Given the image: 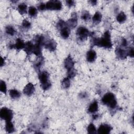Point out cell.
Instances as JSON below:
<instances>
[{
    "label": "cell",
    "instance_id": "1",
    "mask_svg": "<svg viewBox=\"0 0 134 134\" xmlns=\"http://www.w3.org/2000/svg\"><path fill=\"white\" fill-rule=\"evenodd\" d=\"M92 46H96L100 47H104L106 49H110L113 44L111 41L110 34L109 31L104 32L103 37L100 38L92 37L91 41Z\"/></svg>",
    "mask_w": 134,
    "mask_h": 134
},
{
    "label": "cell",
    "instance_id": "2",
    "mask_svg": "<svg viewBox=\"0 0 134 134\" xmlns=\"http://www.w3.org/2000/svg\"><path fill=\"white\" fill-rule=\"evenodd\" d=\"M102 102L103 104L106 105L111 109L116 107L117 102L115 95L110 92L106 93L102 98Z\"/></svg>",
    "mask_w": 134,
    "mask_h": 134
},
{
    "label": "cell",
    "instance_id": "3",
    "mask_svg": "<svg viewBox=\"0 0 134 134\" xmlns=\"http://www.w3.org/2000/svg\"><path fill=\"white\" fill-rule=\"evenodd\" d=\"M1 118L6 121H11L13 117V113L12 110L6 107H3L0 110Z\"/></svg>",
    "mask_w": 134,
    "mask_h": 134
},
{
    "label": "cell",
    "instance_id": "4",
    "mask_svg": "<svg viewBox=\"0 0 134 134\" xmlns=\"http://www.w3.org/2000/svg\"><path fill=\"white\" fill-rule=\"evenodd\" d=\"M46 9L59 10L62 8V3L59 1H49L46 4Z\"/></svg>",
    "mask_w": 134,
    "mask_h": 134
},
{
    "label": "cell",
    "instance_id": "5",
    "mask_svg": "<svg viewBox=\"0 0 134 134\" xmlns=\"http://www.w3.org/2000/svg\"><path fill=\"white\" fill-rule=\"evenodd\" d=\"M90 34V33L88 30L84 27H80L76 30V35L81 41L85 40Z\"/></svg>",
    "mask_w": 134,
    "mask_h": 134
},
{
    "label": "cell",
    "instance_id": "6",
    "mask_svg": "<svg viewBox=\"0 0 134 134\" xmlns=\"http://www.w3.org/2000/svg\"><path fill=\"white\" fill-rule=\"evenodd\" d=\"M66 23L67 26L69 28H74L77 24V15L75 13H74L72 16L71 18H70Z\"/></svg>",
    "mask_w": 134,
    "mask_h": 134
},
{
    "label": "cell",
    "instance_id": "7",
    "mask_svg": "<svg viewBox=\"0 0 134 134\" xmlns=\"http://www.w3.org/2000/svg\"><path fill=\"white\" fill-rule=\"evenodd\" d=\"M111 129H112V127L110 125L108 124H104L99 126L97 130V132L98 133H102V134H108L110 132Z\"/></svg>",
    "mask_w": 134,
    "mask_h": 134
},
{
    "label": "cell",
    "instance_id": "8",
    "mask_svg": "<svg viewBox=\"0 0 134 134\" xmlns=\"http://www.w3.org/2000/svg\"><path fill=\"white\" fill-rule=\"evenodd\" d=\"M35 92V86L31 83H28L23 89L24 94L27 96H31Z\"/></svg>",
    "mask_w": 134,
    "mask_h": 134
},
{
    "label": "cell",
    "instance_id": "9",
    "mask_svg": "<svg viewBox=\"0 0 134 134\" xmlns=\"http://www.w3.org/2000/svg\"><path fill=\"white\" fill-rule=\"evenodd\" d=\"M64 65L65 68L69 70L70 69H71L74 68V62L71 57V55H68L66 58L64 60Z\"/></svg>",
    "mask_w": 134,
    "mask_h": 134
},
{
    "label": "cell",
    "instance_id": "10",
    "mask_svg": "<svg viewBox=\"0 0 134 134\" xmlns=\"http://www.w3.org/2000/svg\"><path fill=\"white\" fill-rule=\"evenodd\" d=\"M38 78L41 84L49 82V74L47 71H42L39 73Z\"/></svg>",
    "mask_w": 134,
    "mask_h": 134
},
{
    "label": "cell",
    "instance_id": "11",
    "mask_svg": "<svg viewBox=\"0 0 134 134\" xmlns=\"http://www.w3.org/2000/svg\"><path fill=\"white\" fill-rule=\"evenodd\" d=\"M57 45V44L55 41L53 39L46 40V43L44 44L45 48L51 51H54L56 49Z\"/></svg>",
    "mask_w": 134,
    "mask_h": 134
},
{
    "label": "cell",
    "instance_id": "12",
    "mask_svg": "<svg viewBox=\"0 0 134 134\" xmlns=\"http://www.w3.org/2000/svg\"><path fill=\"white\" fill-rule=\"evenodd\" d=\"M115 53L117 57L120 59H125L127 56V51L121 48H116L115 50Z\"/></svg>",
    "mask_w": 134,
    "mask_h": 134
},
{
    "label": "cell",
    "instance_id": "13",
    "mask_svg": "<svg viewBox=\"0 0 134 134\" xmlns=\"http://www.w3.org/2000/svg\"><path fill=\"white\" fill-rule=\"evenodd\" d=\"M34 47V43L31 41H28L26 43H25L24 49L27 54L30 55L31 53H33Z\"/></svg>",
    "mask_w": 134,
    "mask_h": 134
},
{
    "label": "cell",
    "instance_id": "14",
    "mask_svg": "<svg viewBox=\"0 0 134 134\" xmlns=\"http://www.w3.org/2000/svg\"><path fill=\"white\" fill-rule=\"evenodd\" d=\"M96 59V52L91 49L87 51L86 53V60L89 62H94Z\"/></svg>",
    "mask_w": 134,
    "mask_h": 134
},
{
    "label": "cell",
    "instance_id": "15",
    "mask_svg": "<svg viewBox=\"0 0 134 134\" xmlns=\"http://www.w3.org/2000/svg\"><path fill=\"white\" fill-rule=\"evenodd\" d=\"M98 109V103L96 100H94L89 105L88 108V112L90 113H95L97 111Z\"/></svg>",
    "mask_w": 134,
    "mask_h": 134
},
{
    "label": "cell",
    "instance_id": "16",
    "mask_svg": "<svg viewBox=\"0 0 134 134\" xmlns=\"http://www.w3.org/2000/svg\"><path fill=\"white\" fill-rule=\"evenodd\" d=\"M70 29L67 26L60 30L61 36L64 39L68 38L70 36Z\"/></svg>",
    "mask_w": 134,
    "mask_h": 134
},
{
    "label": "cell",
    "instance_id": "17",
    "mask_svg": "<svg viewBox=\"0 0 134 134\" xmlns=\"http://www.w3.org/2000/svg\"><path fill=\"white\" fill-rule=\"evenodd\" d=\"M5 130L8 133H12L15 131V128L13 124L11 121H5Z\"/></svg>",
    "mask_w": 134,
    "mask_h": 134
},
{
    "label": "cell",
    "instance_id": "18",
    "mask_svg": "<svg viewBox=\"0 0 134 134\" xmlns=\"http://www.w3.org/2000/svg\"><path fill=\"white\" fill-rule=\"evenodd\" d=\"M25 43L20 38H17L16 40V43L15 44V48L17 50H19L24 48Z\"/></svg>",
    "mask_w": 134,
    "mask_h": 134
},
{
    "label": "cell",
    "instance_id": "19",
    "mask_svg": "<svg viewBox=\"0 0 134 134\" xmlns=\"http://www.w3.org/2000/svg\"><path fill=\"white\" fill-rule=\"evenodd\" d=\"M41 47L42 46L35 43L34 44V50H33V53L35 54L37 57H40L42 55V51H41Z\"/></svg>",
    "mask_w": 134,
    "mask_h": 134
},
{
    "label": "cell",
    "instance_id": "20",
    "mask_svg": "<svg viewBox=\"0 0 134 134\" xmlns=\"http://www.w3.org/2000/svg\"><path fill=\"white\" fill-rule=\"evenodd\" d=\"M102 15L100 13H99V12H96L95 14L94 15L93 18H92V20L94 23L97 24L99 23L102 20Z\"/></svg>",
    "mask_w": 134,
    "mask_h": 134
},
{
    "label": "cell",
    "instance_id": "21",
    "mask_svg": "<svg viewBox=\"0 0 134 134\" xmlns=\"http://www.w3.org/2000/svg\"><path fill=\"white\" fill-rule=\"evenodd\" d=\"M127 19L126 15L122 12H120L116 16V20L119 23H122L126 21Z\"/></svg>",
    "mask_w": 134,
    "mask_h": 134
},
{
    "label": "cell",
    "instance_id": "22",
    "mask_svg": "<svg viewBox=\"0 0 134 134\" xmlns=\"http://www.w3.org/2000/svg\"><path fill=\"white\" fill-rule=\"evenodd\" d=\"M9 96H10V97L13 99H17V98H19L21 95L20 93L18 91L15 90V89L10 90L9 92Z\"/></svg>",
    "mask_w": 134,
    "mask_h": 134
},
{
    "label": "cell",
    "instance_id": "23",
    "mask_svg": "<svg viewBox=\"0 0 134 134\" xmlns=\"http://www.w3.org/2000/svg\"><path fill=\"white\" fill-rule=\"evenodd\" d=\"M27 6L26 4L25 3L20 4L19 5H18L17 7V10L18 12L21 15L26 14L27 13Z\"/></svg>",
    "mask_w": 134,
    "mask_h": 134
},
{
    "label": "cell",
    "instance_id": "24",
    "mask_svg": "<svg viewBox=\"0 0 134 134\" xmlns=\"http://www.w3.org/2000/svg\"><path fill=\"white\" fill-rule=\"evenodd\" d=\"M5 31L7 34L10 36H14L16 32V31L14 27L11 25H8L5 28Z\"/></svg>",
    "mask_w": 134,
    "mask_h": 134
},
{
    "label": "cell",
    "instance_id": "25",
    "mask_svg": "<svg viewBox=\"0 0 134 134\" xmlns=\"http://www.w3.org/2000/svg\"><path fill=\"white\" fill-rule=\"evenodd\" d=\"M38 58H37L35 62V64H34V66H35V68L36 69H37V70H39L41 66L42 65L43 62V59L41 56H40V57H38Z\"/></svg>",
    "mask_w": 134,
    "mask_h": 134
},
{
    "label": "cell",
    "instance_id": "26",
    "mask_svg": "<svg viewBox=\"0 0 134 134\" xmlns=\"http://www.w3.org/2000/svg\"><path fill=\"white\" fill-rule=\"evenodd\" d=\"M62 86L64 88H68L70 86V80L68 77L64 78L62 81Z\"/></svg>",
    "mask_w": 134,
    "mask_h": 134
},
{
    "label": "cell",
    "instance_id": "27",
    "mask_svg": "<svg viewBox=\"0 0 134 134\" xmlns=\"http://www.w3.org/2000/svg\"><path fill=\"white\" fill-rule=\"evenodd\" d=\"M28 14L31 17H35L37 14V9L34 6H30L28 9Z\"/></svg>",
    "mask_w": 134,
    "mask_h": 134
},
{
    "label": "cell",
    "instance_id": "28",
    "mask_svg": "<svg viewBox=\"0 0 134 134\" xmlns=\"http://www.w3.org/2000/svg\"><path fill=\"white\" fill-rule=\"evenodd\" d=\"M87 131L88 133H95L96 132V129L95 125L93 123L89 124L87 128Z\"/></svg>",
    "mask_w": 134,
    "mask_h": 134
},
{
    "label": "cell",
    "instance_id": "29",
    "mask_svg": "<svg viewBox=\"0 0 134 134\" xmlns=\"http://www.w3.org/2000/svg\"><path fill=\"white\" fill-rule=\"evenodd\" d=\"M76 74V70L74 68L68 70L67 71L68 77L69 79L73 78L74 76H75Z\"/></svg>",
    "mask_w": 134,
    "mask_h": 134
},
{
    "label": "cell",
    "instance_id": "30",
    "mask_svg": "<svg viewBox=\"0 0 134 134\" xmlns=\"http://www.w3.org/2000/svg\"><path fill=\"white\" fill-rule=\"evenodd\" d=\"M81 18L82 20L84 21L89 20L91 18V15L87 11H84L82 12L81 15Z\"/></svg>",
    "mask_w": 134,
    "mask_h": 134
},
{
    "label": "cell",
    "instance_id": "31",
    "mask_svg": "<svg viewBox=\"0 0 134 134\" xmlns=\"http://www.w3.org/2000/svg\"><path fill=\"white\" fill-rule=\"evenodd\" d=\"M66 26V23L62 19L59 20L57 24V28L58 29H59L60 30Z\"/></svg>",
    "mask_w": 134,
    "mask_h": 134
},
{
    "label": "cell",
    "instance_id": "32",
    "mask_svg": "<svg viewBox=\"0 0 134 134\" xmlns=\"http://www.w3.org/2000/svg\"><path fill=\"white\" fill-rule=\"evenodd\" d=\"M0 91L4 94H6L7 92L6 84L5 82L2 80H1L0 82Z\"/></svg>",
    "mask_w": 134,
    "mask_h": 134
},
{
    "label": "cell",
    "instance_id": "33",
    "mask_svg": "<svg viewBox=\"0 0 134 134\" xmlns=\"http://www.w3.org/2000/svg\"><path fill=\"white\" fill-rule=\"evenodd\" d=\"M22 26L24 28L29 29L31 27V23L27 19H24L22 23Z\"/></svg>",
    "mask_w": 134,
    "mask_h": 134
},
{
    "label": "cell",
    "instance_id": "34",
    "mask_svg": "<svg viewBox=\"0 0 134 134\" xmlns=\"http://www.w3.org/2000/svg\"><path fill=\"white\" fill-rule=\"evenodd\" d=\"M51 86V84L49 81L41 84V87L43 90H48L50 88Z\"/></svg>",
    "mask_w": 134,
    "mask_h": 134
},
{
    "label": "cell",
    "instance_id": "35",
    "mask_svg": "<svg viewBox=\"0 0 134 134\" xmlns=\"http://www.w3.org/2000/svg\"><path fill=\"white\" fill-rule=\"evenodd\" d=\"M127 55L130 56L131 58L133 57L134 55V53H133V48H130L128 49V50L127 51Z\"/></svg>",
    "mask_w": 134,
    "mask_h": 134
},
{
    "label": "cell",
    "instance_id": "36",
    "mask_svg": "<svg viewBox=\"0 0 134 134\" xmlns=\"http://www.w3.org/2000/svg\"><path fill=\"white\" fill-rule=\"evenodd\" d=\"M38 9L39 10H44L46 9V5L45 3H41L38 6Z\"/></svg>",
    "mask_w": 134,
    "mask_h": 134
},
{
    "label": "cell",
    "instance_id": "37",
    "mask_svg": "<svg viewBox=\"0 0 134 134\" xmlns=\"http://www.w3.org/2000/svg\"><path fill=\"white\" fill-rule=\"evenodd\" d=\"M66 5L69 7H72L73 5H74V1L72 0H69V1H66Z\"/></svg>",
    "mask_w": 134,
    "mask_h": 134
},
{
    "label": "cell",
    "instance_id": "38",
    "mask_svg": "<svg viewBox=\"0 0 134 134\" xmlns=\"http://www.w3.org/2000/svg\"><path fill=\"white\" fill-rule=\"evenodd\" d=\"M121 44L122 47H126L127 46V41L126 39L123 38L121 40Z\"/></svg>",
    "mask_w": 134,
    "mask_h": 134
},
{
    "label": "cell",
    "instance_id": "39",
    "mask_svg": "<svg viewBox=\"0 0 134 134\" xmlns=\"http://www.w3.org/2000/svg\"><path fill=\"white\" fill-rule=\"evenodd\" d=\"M80 97H82V98H85V97H86L87 96V94H86V93H85V92H83V93H81V94H80Z\"/></svg>",
    "mask_w": 134,
    "mask_h": 134
},
{
    "label": "cell",
    "instance_id": "40",
    "mask_svg": "<svg viewBox=\"0 0 134 134\" xmlns=\"http://www.w3.org/2000/svg\"><path fill=\"white\" fill-rule=\"evenodd\" d=\"M90 2L93 5H95L97 4V1H90Z\"/></svg>",
    "mask_w": 134,
    "mask_h": 134
},
{
    "label": "cell",
    "instance_id": "41",
    "mask_svg": "<svg viewBox=\"0 0 134 134\" xmlns=\"http://www.w3.org/2000/svg\"><path fill=\"white\" fill-rule=\"evenodd\" d=\"M5 61H4V59L2 58H1V66H2L3 65V64H4Z\"/></svg>",
    "mask_w": 134,
    "mask_h": 134
}]
</instances>
